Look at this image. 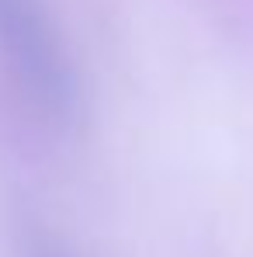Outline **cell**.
Here are the masks:
<instances>
[{
    "instance_id": "7a4b0ae2",
    "label": "cell",
    "mask_w": 253,
    "mask_h": 257,
    "mask_svg": "<svg viewBox=\"0 0 253 257\" xmlns=\"http://www.w3.org/2000/svg\"><path fill=\"white\" fill-rule=\"evenodd\" d=\"M25 257H70V250L49 233H32L25 243Z\"/></svg>"
},
{
    "instance_id": "6da1fadb",
    "label": "cell",
    "mask_w": 253,
    "mask_h": 257,
    "mask_svg": "<svg viewBox=\"0 0 253 257\" xmlns=\"http://www.w3.org/2000/svg\"><path fill=\"white\" fill-rule=\"evenodd\" d=\"M0 63L45 122L77 118L80 84L45 0H0Z\"/></svg>"
}]
</instances>
